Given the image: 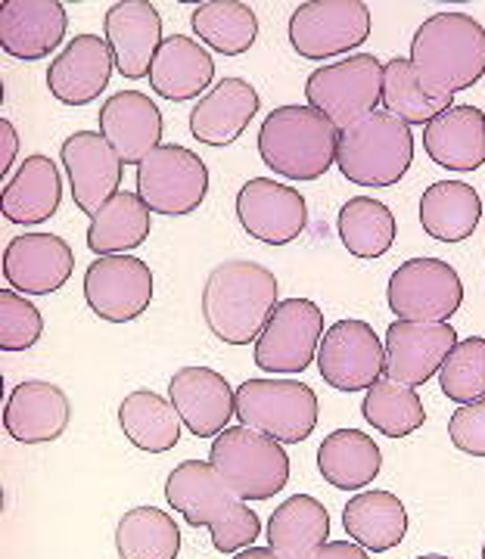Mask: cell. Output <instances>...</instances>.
Masks as SVG:
<instances>
[{
	"instance_id": "4fadbf2b",
	"label": "cell",
	"mask_w": 485,
	"mask_h": 559,
	"mask_svg": "<svg viewBox=\"0 0 485 559\" xmlns=\"http://www.w3.org/2000/svg\"><path fill=\"white\" fill-rule=\"evenodd\" d=\"M318 370L336 392H362L386 377V345L364 320H336L323 333Z\"/></svg>"
},
{
	"instance_id": "8d00e7d4",
	"label": "cell",
	"mask_w": 485,
	"mask_h": 559,
	"mask_svg": "<svg viewBox=\"0 0 485 559\" xmlns=\"http://www.w3.org/2000/svg\"><path fill=\"white\" fill-rule=\"evenodd\" d=\"M336 230L355 259H380L395 242V215L374 197H355L340 209Z\"/></svg>"
},
{
	"instance_id": "83f0119b",
	"label": "cell",
	"mask_w": 485,
	"mask_h": 559,
	"mask_svg": "<svg viewBox=\"0 0 485 559\" xmlns=\"http://www.w3.org/2000/svg\"><path fill=\"white\" fill-rule=\"evenodd\" d=\"M62 202V178L50 156L32 153L3 183V218L10 224H40L54 218Z\"/></svg>"
},
{
	"instance_id": "f1b7e54d",
	"label": "cell",
	"mask_w": 485,
	"mask_h": 559,
	"mask_svg": "<svg viewBox=\"0 0 485 559\" xmlns=\"http://www.w3.org/2000/svg\"><path fill=\"white\" fill-rule=\"evenodd\" d=\"M330 540V513L308 495L286 498L268 520V547L281 559H315Z\"/></svg>"
},
{
	"instance_id": "484cf974",
	"label": "cell",
	"mask_w": 485,
	"mask_h": 559,
	"mask_svg": "<svg viewBox=\"0 0 485 559\" xmlns=\"http://www.w3.org/2000/svg\"><path fill=\"white\" fill-rule=\"evenodd\" d=\"M426 156L448 171L485 165V116L476 106H451L424 128Z\"/></svg>"
},
{
	"instance_id": "6da1fadb",
	"label": "cell",
	"mask_w": 485,
	"mask_h": 559,
	"mask_svg": "<svg viewBox=\"0 0 485 559\" xmlns=\"http://www.w3.org/2000/svg\"><path fill=\"white\" fill-rule=\"evenodd\" d=\"M281 305L277 277L256 261L215 264L202 286V318L215 340L227 345L259 342Z\"/></svg>"
},
{
	"instance_id": "1f68e13d",
	"label": "cell",
	"mask_w": 485,
	"mask_h": 559,
	"mask_svg": "<svg viewBox=\"0 0 485 559\" xmlns=\"http://www.w3.org/2000/svg\"><path fill=\"white\" fill-rule=\"evenodd\" d=\"M380 466H383V454L377 441L358 429H336L318 448V469L340 491L367 488L380 476Z\"/></svg>"
},
{
	"instance_id": "9c48e42d",
	"label": "cell",
	"mask_w": 485,
	"mask_h": 559,
	"mask_svg": "<svg viewBox=\"0 0 485 559\" xmlns=\"http://www.w3.org/2000/svg\"><path fill=\"white\" fill-rule=\"evenodd\" d=\"M209 193L205 162L178 143H162L138 165V197L150 212L181 218L193 215Z\"/></svg>"
},
{
	"instance_id": "4dcf8cb0",
	"label": "cell",
	"mask_w": 485,
	"mask_h": 559,
	"mask_svg": "<svg viewBox=\"0 0 485 559\" xmlns=\"http://www.w3.org/2000/svg\"><path fill=\"white\" fill-rule=\"evenodd\" d=\"M483 218L480 193L461 180H439L421 197V224L439 242H464Z\"/></svg>"
},
{
	"instance_id": "ba28073f",
	"label": "cell",
	"mask_w": 485,
	"mask_h": 559,
	"mask_svg": "<svg viewBox=\"0 0 485 559\" xmlns=\"http://www.w3.org/2000/svg\"><path fill=\"white\" fill-rule=\"evenodd\" d=\"M237 419L281 444H299L318 426V395L296 380H246L237 389Z\"/></svg>"
},
{
	"instance_id": "8fae6325",
	"label": "cell",
	"mask_w": 485,
	"mask_h": 559,
	"mask_svg": "<svg viewBox=\"0 0 485 559\" xmlns=\"http://www.w3.org/2000/svg\"><path fill=\"white\" fill-rule=\"evenodd\" d=\"M370 38V10L362 0H308L289 16V44L305 60H330Z\"/></svg>"
},
{
	"instance_id": "52a82bcc",
	"label": "cell",
	"mask_w": 485,
	"mask_h": 559,
	"mask_svg": "<svg viewBox=\"0 0 485 559\" xmlns=\"http://www.w3.org/2000/svg\"><path fill=\"white\" fill-rule=\"evenodd\" d=\"M386 66L370 53H355L348 60L315 69L305 81V100L323 112L340 131L358 124L383 103Z\"/></svg>"
},
{
	"instance_id": "d6986e66",
	"label": "cell",
	"mask_w": 485,
	"mask_h": 559,
	"mask_svg": "<svg viewBox=\"0 0 485 559\" xmlns=\"http://www.w3.org/2000/svg\"><path fill=\"white\" fill-rule=\"evenodd\" d=\"M75 271L69 242L57 234H22L3 249V277L10 289L25 296H50L62 289Z\"/></svg>"
},
{
	"instance_id": "f35d334b",
	"label": "cell",
	"mask_w": 485,
	"mask_h": 559,
	"mask_svg": "<svg viewBox=\"0 0 485 559\" xmlns=\"http://www.w3.org/2000/svg\"><path fill=\"white\" fill-rule=\"evenodd\" d=\"M383 109L389 116L402 119L404 124H429L439 119L445 109H451V97H433L421 87L414 75V66L404 57L386 62L383 75Z\"/></svg>"
},
{
	"instance_id": "ac0fdd59",
	"label": "cell",
	"mask_w": 485,
	"mask_h": 559,
	"mask_svg": "<svg viewBox=\"0 0 485 559\" xmlns=\"http://www.w3.org/2000/svg\"><path fill=\"white\" fill-rule=\"evenodd\" d=\"M168 399L197 439H218L237 417V392L212 367H181L168 382Z\"/></svg>"
},
{
	"instance_id": "277c9868",
	"label": "cell",
	"mask_w": 485,
	"mask_h": 559,
	"mask_svg": "<svg viewBox=\"0 0 485 559\" xmlns=\"http://www.w3.org/2000/svg\"><path fill=\"white\" fill-rule=\"evenodd\" d=\"M340 128L311 106H277L259 128V156L281 178L318 180L336 165Z\"/></svg>"
},
{
	"instance_id": "7c38bea8",
	"label": "cell",
	"mask_w": 485,
	"mask_h": 559,
	"mask_svg": "<svg viewBox=\"0 0 485 559\" xmlns=\"http://www.w3.org/2000/svg\"><path fill=\"white\" fill-rule=\"evenodd\" d=\"M323 314L311 299H283L256 342V367L264 373H305L323 340Z\"/></svg>"
},
{
	"instance_id": "e0dca14e",
	"label": "cell",
	"mask_w": 485,
	"mask_h": 559,
	"mask_svg": "<svg viewBox=\"0 0 485 559\" xmlns=\"http://www.w3.org/2000/svg\"><path fill=\"white\" fill-rule=\"evenodd\" d=\"M60 159L69 175L72 200L81 215H97L106 202L119 193L121 156L100 131H79L62 143Z\"/></svg>"
},
{
	"instance_id": "3957f363",
	"label": "cell",
	"mask_w": 485,
	"mask_h": 559,
	"mask_svg": "<svg viewBox=\"0 0 485 559\" xmlns=\"http://www.w3.org/2000/svg\"><path fill=\"white\" fill-rule=\"evenodd\" d=\"M407 60L426 94L454 100L485 75V28L466 13H436L417 28Z\"/></svg>"
},
{
	"instance_id": "ee69618b",
	"label": "cell",
	"mask_w": 485,
	"mask_h": 559,
	"mask_svg": "<svg viewBox=\"0 0 485 559\" xmlns=\"http://www.w3.org/2000/svg\"><path fill=\"white\" fill-rule=\"evenodd\" d=\"M315 559H367V554L352 540H327Z\"/></svg>"
},
{
	"instance_id": "f546056e",
	"label": "cell",
	"mask_w": 485,
	"mask_h": 559,
	"mask_svg": "<svg viewBox=\"0 0 485 559\" xmlns=\"http://www.w3.org/2000/svg\"><path fill=\"white\" fill-rule=\"evenodd\" d=\"M343 525L358 547L383 554L407 535V510L392 491H362L345 503Z\"/></svg>"
},
{
	"instance_id": "30bf717a",
	"label": "cell",
	"mask_w": 485,
	"mask_h": 559,
	"mask_svg": "<svg viewBox=\"0 0 485 559\" xmlns=\"http://www.w3.org/2000/svg\"><path fill=\"white\" fill-rule=\"evenodd\" d=\"M386 301L399 320L448 323L464 301V283L448 261L411 259L389 277Z\"/></svg>"
},
{
	"instance_id": "7a4b0ae2",
	"label": "cell",
	"mask_w": 485,
	"mask_h": 559,
	"mask_svg": "<svg viewBox=\"0 0 485 559\" xmlns=\"http://www.w3.org/2000/svg\"><path fill=\"white\" fill-rule=\"evenodd\" d=\"M165 498L187 525H205L218 554H240L262 535V520L240 500L218 469L205 460H187L171 469Z\"/></svg>"
},
{
	"instance_id": "2e32d148",
	"label": "cell",
	"mask_w": 485,
	"mask_h": 559,
	"mask_svg": "<svg viewBox=\"0 0 485 559\" xmlns=\"http://www.w3.org/2000/svg\"><path fill=\"white\" fill-rule=\"evenodd\" d=\"M237 221L249 237L268 246H286L303 237L308 205L299 190L281 180L252 178L237 193Z\"/></svg>"
},
{
	"instance_id": "d590c367",
	"label": "cell",
	"mask_w": 485,
	"mask_h": 559,
	"mask_svg": "<svg viewBox=\"0 0 485 559\" xmlns=\"http://www.w3.org/2000/svg\"><path fill=\"white\" fill-rule=\"evenodd\" d=\"M116 550L121 559H178L181 528L159 507H134L119 520Z\"/></svg>"
},
{
	"instance_id": "7bdbcfd3",
	"label": "cell",
	"mask_w": 485,
	"mask_h": 559,
	"mask_svg": "<svg viewBox=\"0 0 485 559\" xmlns=\"http://www.w3.org/2000/svg\"><path fill=\"white\" fill-rule=\"evenodd\" d=\"M0 171H3V178H7V171L13 168V162H16V150H20V134H16V128L10 124L7 119H0Z\"/></svg>"
},
{
	"instance_id": "4316f807",
	"label": "cell",
	"mask_w": 485,
	"mask_h": 559,
	"mask_svg": "<svg viewBox=\"0 0 485 559\" xmlns=\"http://www.w3.org/2000/svg\"><path fill=\"white\" fill-rule=\"evenodd\" d=\"M215 79V60L200 40L187 35H171L162 40L159 53L150 69V84L165 100H193L202 91L209 94V84Z\"/></svg>"
},
{
	"instance_id": "5b68a950",
	"label": "cell",
	"mask_w": 485,
	"mask_h": 559,
	"mask_svg": "<svg viewBox=\"0 0 485 559\" xmlns=\"http://www.w3.org/2000/svg\"><path fill=\"white\" fill-rule=\"evenodd\" d=\"M414 162V134L411 124L389 116V112H370L358 124L340 131V150H336V168L345 180L383 190L407 175Z\"/></svg>"
},
{
	"instance_id": "603a6c76",
	"label": "cell",
	"mask_w": 485,
	"mask_h": 559,
	"mask_svg": "<svg viewBox=\"0 0 485 559\" xmlns=\"http://www.w3.org/2000/svg\"><path fill=\"white\" fill-rule=\"evenodd\" d=\"M100 134L125 165H141L162 143V112L141 91H119L100 109Z\"/></svg>"
},
{
	"instance_id": "836d02e7",
	"label": "cell",
	"mask_w": 485,
	"mask_h": 559,
	"mask_svg": "<svg viewBox=\"0 0 485 559\" xmlns=\"http://www.w3.org/2000/svg\"><path fill=\"white\" fill-rule=\"evenodd\" d=\"M146 237H150V209H146V202L138 193L119 190L91 218L87 249L97 259H103V255H125V252L143 246Z\"/></svg>"
},
{
	"instance_id": "bcb514c9",
	"label": "cell",
	"mask_w": 485,
	"mask_h": 559,
	"mask_svg": "<svg viewBox=\"0 0 485 559\" xmlns=\"http://www.w3.org/2000/svg\"><path fill=\"white\" fill-rule=\"evenodd\" d=\"M417 559H451V557H442V554H429V557H417Z\"/></svg>"
},
{
	"instance_id": "60d3db41",
	"label": "cell",
	"mask_w": 485,
	"mask_h": 559,
	"mask_svg": "<svg viewBox=\"0 0 485 559\" xmlns=\"http://www.w3.org/2000/svg\"><path fill=\"white\" fill-rule=\"evenodd\" d=\"M44 318L32 301L16 289H0V348L25 352L40 340Z\"/></svg>"
},
{
	"instance_id": "ab89813d",
	"label": "cell",
	"mask_w": 485,
	"mask_h": 559,
	"mask_svg": "<svg viewBox=\"0 0 485 559\" xmlns=\"http://www.w3.org/2000/svg\"><path fill=\"white\" fill-rule=\"evenodd\" d=\"M439 385L454 404L485 399V340H461L439 370Z\"/></svg>"
},
{
	"instance_id": "b9f144b4",
	"label": "cell",
	"mask_w": 485,
	"mask_h": 559,
	"mask_svg": "<svg viewBox=\"0 0 485 559\" xmlns=\"http://www.w3.org/2000/svg\"><path fill=\"white\" fill-rule=\"evenodd\" d=\"M448 436L458 451L485 457V399L458 407L454 417L448 419Z\"/></svg>"
},
{
	"instance_id": "ffe728a7",
	"label": "cell",
	"mask_w": 485,
	"mask_h": 559,
	"mask_svg": "<svg viewBox=\"0 0 485 559\" xmlns=\"http://www.w3.org/2000/svg\"><path fill=\"white\" fill-rule=\"evenodd\" d=\"M116 72V53L100 35H79L47 66V91L66 106L94 103Z\"/></svg>"
},
{
	"instance_id": "d6a6232c",
	"label": "cell",
	"mask_w": 485,
	"mask_h": 559,
	"mask_svg": "<svg viewBox=\"0 0 485 559\" xmlns=\"http://www.w3.org/2000/svg\"><path fill=\"white\" fill-rule=\"evenodd\" d=\"M119 423L125 439L146 454H165L181 441V414L171 399H162L150 389H138L121 401Z\"/></svg>"
},
{
	"instance_id": "9a60e30c",
	"label": "cell",
	"mask_w": 485,
	"mask_h": 559,
	"mask_svg": "<svg viewBox=\"0 0 485 559\" xmlns=\"http://www.w3.org/2000/svg\"><path fill=\"white\" fill-rule=\"evenodd\" d=\"M386 380L402 385H426L448 355L458 348V333L451 323H411L395 320L386 330Z\"/></svg>"
},
{
	"instance_id": "f6af8a7d",
	"label": "cell",
	"mask_w": 485,
	"mask_h": 559,
	"mask_svg": "<svg viewBox=\"0 0 485 559\" xmlns=\"http://www.w3.org/2000/svg\"><path fill=\"white\" fill-rule=\"evenodd\" d=\"M234 559H281L271 547H246V550H240Z\"/></svg>"
},
{
	"instance_id": "d4e9b609",
	"label": "cell",
	"mask_w": 485,
	"mask_h": 559,
	"mask_svg": "<svg viewBox=\"0 0 485 559\" xmlns=\"http://www.w3.org/2000/svg\"><path fill=\"white\" fill-rule=\"evenodd\" d=\"M72 407L60 385L44 380L20 382L3 407V429L22 444L60 439L69 426Z\"/></svg>"
},
{
	"instance_id": "5bb4252c",
	"label": "cell",
	"mask_w": 485,
	"mask_h": 559,
	"mask_svg": "<svg viewBox=\"0 0 485 559\" xmlns=\"http://www.w3.org/2000/svg\"><path fill=\"white\" fill-rule=\"evenodd\" d=\"M153 271L134 255H103L84 271V301L100 320L131 323L153 301Z\"/></svg>"
},
{
	"instance_id": "cb8c5ba5",
	"label": "cell",
	"mask_w": 485,
	"mask_h": 559,
	"mask_svg": "<svg viewBox=\"0 0 485 559\" xmlns=\"http://www.w3.org/2000/svg\"><path fill=\"white\" fill-rule=\"evenodd\" d=\"M262 106L259 91L246 79L218 81L190 112V134L205 146H230L249 128Z\"/></svg>"
},
{
	"instance_id": "7dc6e473",
	"label": "cell",
	"mask_w": 485,
	"mask_h": 559,
	"mask_svg": "<svg viewBox=\"0 0 485 559\" xmlns=\"http://www.w3.org/2000/svg\"><path fill=\"white\" fill-rule=\"evenodd\" d=\"M483 559H485V544H483Z\"/></svg>"
},
{
	"instance_id": "e575fe53",
	"label": "cell",
	"mask_w": 485,
	"mask_h": 559,
	"mask_svg": "<svg viewBox=\"0 0 485 559\" xmlns=\"http://www.w3.org/2000/svg\"><path fill=\"white\" fill-rule=\"evenodd\" d=\"M193 32L224 57H240L259 38V16L242 0H205L193 10Z\"/></svg>"
},
{
	"instance_id": "8992f818",
	"label": "cell",
	"mask_w": 485,
	"mask_h": 559,
	"mask_svg": "<svg viewBox=\"0 0 485 559\" xmlns=\"http://www.w3.org/2000/svg\"><path fill=\"white\" fill-rule=\"evenodd\" d=\"M209 463L240 500H268L289 479V457L281 441L246 426H227L212 441Z\"/></svg>"
},
{
	"instance_id": "7402d4cb",
	"label": "cell",
	"mask_w": 485,
	"mask_h": 559,
	"mask_svg": "<svg viewBox=\"0 0 485 559\" xmlns=\"http://www.w3.org/2000/svg\"><path fill=\"white\" fill-rule=\"evenodd\" d=\"M69 16L57 0H7L0 7V47L13 60L50 57L66 38Z\"/></svg>"
},
{
	"instance_id": "74e56055",
	"label": "cell",
	"mask_w": 485,
	"mask_h": 559,
	"mask_svg": "<svg viewBox=\"0 0 485 559\" xmlns=\"http://www.w3.org/2000/svg\"><path fill=\"white\" fill-rule=\"evenodd\" d=\"M362 414L374 429L383 432L386 439H404V436L417 432L426 423V411L421 395L411 385L386 380V377L367 389Z\"/></svg>"
},
{
	"instance_id": "44dd1931",
	"label": "cell",
	"mask_w": 485,
	"mask_h": 559,
	"mask_svg": "<svg viewBox=\"0 0 485 559\" xmlns=\"http://www.w3.org/2000/svg\"><path fill=\"white\" fill-rule=\"evenodd\" d=\"M103 32L116 53V69L125 79L138 81L150 75L162 47L159 10L150 0H119L106 10Z\"/></svg>"
}]
</instances>
